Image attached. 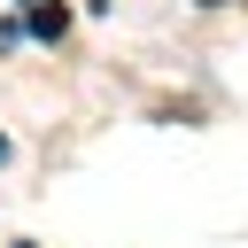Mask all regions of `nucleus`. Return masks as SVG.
<instances>
[{"mask_svg": "<svg viewBox=\"0 0 248 248\" xmlns=\"http://www.w3.org/2000/svg\"><path fill=\"white\" fill-rule=\"evenodd\" d=\"M202 8H217V0H202Z\"/></svg>", "mask_w": 248, "mask_h": 248, "instance_id": "obj_3", "label": "nucleus"}, {"mask_svg": "<svg viewBox=\"0 0 248 248\" xmlns=\"http://www.w3.org/2000/svg\"><path fill=\"white\" fill-rule=\"evenodd\" d=\"M31 31H39V39H62L70 16H62V8H31Z\"/></svg>", "mask_w": 248, "mask_h": 248, "instance_id": "obj_1", "label": "nucleus"}, {"mask_svg": "<svg viewBox=\"0 0 248 248\" xmlns=\"http://www.w3.org/2000/svg\"><path fill=\"white\" fill-rule=\"evenodd\" d=\"M0 163H8V140H0Z\"/></svg>", "mask_w": 248, "mask_h": 248, "instance_id": "obj_2", "label": "nucleus"}]
</instances>
